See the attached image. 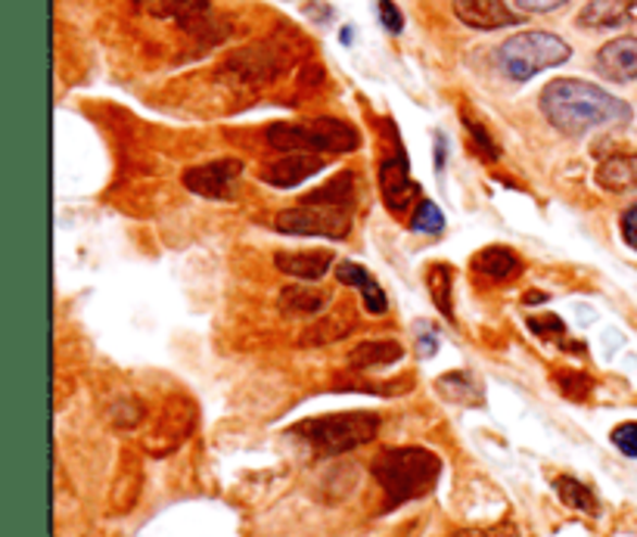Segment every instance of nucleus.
Returning <instances> with one entry per match:
<instances>
[{"label": "nucleus", "instance_id": "30", "mask_svg": "<svg viewBox=\"0 0 637 537\" xmlns=\"http://www.w3.org/2000/svg\"><path fill=\"white\" fill-rule=\"evenodd\" d=\"M376 7H379V22H383V28H386L389 35H401L404 16H401V10H398L396 3H392V0H379Z\"/></svg>", "mask_w": 637, "mask_h": 537}, {"label": "nucleus", "instance_id": "32", "mask_svg": "<svg viewBox=\"0 0 637 537\" xmlns=\"http://www.w3.org/2000/svg\"><path fill=\"white\" fill-rule=\"evenodd\" d=\"M622 237L628 242V249L637 252V205H628L625 215H622Z\"/></svg>", "mask_w": 637, "mask_h": 537}, {"label": "nucleus", "instance_id": "17", "mask_svg": "<svg viewBox=\"0 0 637 537\" xmlns=\"http://www.w3.org/2000/svg\"><path fill=\"white\" fill-rule=\"evenodd\" d=\"M404 358V348L396 339H371L358 342L349 351V366L352 370H374V366H389Z\"/></svg>", "mask_w": 637, "mask_h": 537}, {"label": "nucleus", "instance_id": "7", "mask_svg": "<svg viewBox=\"0 0 637 537\" xmlns=\"http://www.w3.org/2000/svg\"><path fill=\"white\" fill-rule=\"evenodd\" d=\"M240 174V159H218V162H209V165L187 168L184 172V187L190 193L202 196V199H224V196H234V187H237Z\"/></svg>", "mask_w": 637, "mask_h": 537}, {"label": "nucleus", "instance_id": "4", "mask_svg": "<svg viewBox=\"0 0 637 537\" xmlns=\"http://www.w3.org/2000/svg\"><path fill=\"white\" fill-rule=\"evenodd\" d=\"M376 432H379V416L371 410L314 416V420L292 426V435H299L308 448H314L321 457H339V453L354 451V448L374 441Z\"/></svg>", "mask_w": 637, "mask_h": 537}, {"label": "nucleus", "instance_id": "25", "mask_svg": "<svg viewBox=\"0 0 637 537\" xmlns=\"http://www.w3.org/2000/svg\"><path fill=\"white\" fill-rule=\"evenodd\" d=\"M463 125H466V130H470V137H473V147H476V152H479L483 159H488V162H498V159H501V147L491 140V134H488V130H485L483 125H479V122L470 115V112L463 115Z\"/></svg>", "mask_w": 637, "mask_h": 537}, {"label": "nucleus", "instance_id": "9", "mask_svg": "<svg viewBox=\"0 0 637 537\" xmlns=\"http://www.w3.org/2000/svg\"><path fill=\"white\" fill-rule=\"evenodd\" d=\"M327 168L321 155L314 152H289L286 159L274 162V165H264L262 180L267 187H280V190H289V187H299L305 184L308 177L321 174Z\"/></svg>", "mask_w": 637, "mask_h": 537}, {"label": "nucleus", "instance_id": "1", "mask_svg": "<svg viewBox=\"0 0 637 537\" xmlns=\"http://www.w3.org/2000/svg\"><path fill=\"white\" fill-rule=\"evenodd\" d=\"M538 107L553 128L566 137H585L588 130L625 125L632 118V107L607 93L603 87L582 78H557L541 90Z\"/></svg>", "mask_w": 637, "mask_h": 537}, {"label": "nucleus", "instance_id": "35", "mask_svg": "<svg viewBox=\"0 0 637 537\" xmlns=\"http://www.w3.org/2000/svg\"><path fill=\"white\" fill-rule=\"evenodd\" d=\"M545 299H548V296H545V292H538V289H532V296H526L528 304H535V301H545Z\"/></svg>", "mask_w": 637, "mask_h": 537}, {"label": "nucleus", "instance_id": "22", "mask_svg": "<svg viewBox=\"0 0 637 537\" xmlns=\"http://www.w3.org/2000/svg\"><path fill=\"white\" fill-rule=\"evenodd\" d=\"M553 491L557 497L570 507V510H578V513H588V516H597L600 513V503H597V497L588 485H582L578 478H572V475H557L553 478Z\"/></svg>", "mask_w": 637, "mask_h": 537}, {"label": "nucleus", "instance_id": "16", "mask_svg": "<svg viewBox=\"0 0 637 537\" xmlns=\"http://www.w3.org/2000/svg\"><path fill=\"white\" fill-rule=\"evenodd\" d=\"M336 279H339V283H346V286L361 289V296H364V308H367L371 314H386V311H389L386 292L379 289V283H376V279H371V274H367L361 264H354V261H342V264L336 267Z\"/></svg>", "mask_w": 637, "mask_h": 537}, {"label": "nucleus", "instance_id": "24", "mask_svg": "<svg viewBox=\"0 0 637 537\" xmlns=\"http://www.w3.org/2000/svg\"><path fill=\"white\" fill-rule=\"evenodd\" d=\"M553 379H557L560 391H563L566 398H572V401H585L594 388L591 376H585V373H578V370H560Z\"/></svg>", "mask_w": 637, "mask_h": 537}, {"label": "nucleus", "instance_id": "8", "mask_svg": "<svg viewBox=\"0 0 637 537\" xmlns=\"http://www.w3.org/2000/svg\"><path fill=\"white\" fill-rule=\"evenodd\" d=\"M401 143V140H398ZM389 152L383 162H379V190H383V202L392 215H404L411 199L417 193L414 180H411V172H408V155L398 147Z\"/></svg>", "mask_w": 637, "mask_h": 537}, {"label": "nucleus", "instance_id": "11", "mask_svg": "<svg viewBox=\"0 0 637 537\" xmlns=\"http://www.w3.org/2000/svg\"><path fill=\"white\" fill-rule=\"evenodd\" d=\"M454 16L479 32H495V28H510L520 16L507 7L504 0H454Z\"/></svg>", "mask_w": 637, "mask_h": 537}, {"label": "nucleus", "instance_id": "26", "mask_svg": "<svg viewBox=\"0 0 637 537\" xmlns=\"http://www.w3.org/2000/svg\"><path fill=\"white\" fill-rule=\"evenodd\" d=\"M411 227H414L417 234H441V230H445V215H441V209L436 202L423 199L417 205V212H414Z\"/></svg>", "mask_w": 637, "mask_h": 537}, {"label": "nucleus", "instance_id": "29", "mask_svg": "<svg viewBox=\"0 0 637 537\" xmlns=\"http://www.w3.org/2000/svg\"><path fill=\"white\" fill-rule=\"evenodd\" d=\"M610 438H613V445L625 453V457L637 460V423H622V426H615Z\"/></svg>", "mask_w": 637, "mask_h": 537}, {"label": "nucleus", "instance_id": "3", "mask_svg": "<svg viewBox=\"0 0 637 537\" xmlns=\"http://www.w3.org/2000/svg\"><path fill=\"white\" fill-rule=\"evenodd\" d=\"M264 140L284 152H354L361 147V134L330 115H317L311 122H277L264 130Z\"/></svg>", "mask_w": 637, "mask_h": 537}, {"label": "nucleus", "instance_id": "10", "mask_svg": "<svg viewBox=\"0 0 637 537\" xmlns=\"http://www.w3.org/2000/svg\"><path fill=\"white\" fill-rule=\"evenodd\" d=\"M597 72L615 82V85H628L637 78V38H615V41L603 43L597 50Z\"/></svg>", "mask_w": 637, "mask_h": 537}, {"label": "nucleus", "instance_id": "5", "mask_svg": "<svg viewBox=\"0 0 637 537\" xmlns=\"http://www.w3.org/2000/svg\"><path fill=\"white\" fill-rule=\"evenodd\" d=\"M570 57L572 47L553 32H523L498 47V65L513 82H528L545 68L563 65Z\"/></svg>", "mask_w": 637, "mask_h": 537}, {"label": "nucleus", "instance_id": "31", "mask_svg": "<svg viewBox=\"0 0 637 537\" xmlns=\"http://www.w3.org/2000/svg\"><path fill=\"white\" fill-rule=\"evenodd\" d=\"M454 537H520V532L513 522H501V525H488V528H466Z\"/></svg>", "mask_w": 637, "mask_h": 537}, {"label": "nucleus", "instance_id": "33", "mask_svg": "<svg viewBox=\"0 0 637 537\" xmlns=\"http://www.w3.org/2000/svg\"><path fill=\"white\" fill-rule=\"evenodd\" d=\"M563 3H570V0H516V7L526 10V13H553Z\"/></svg>", "mask_w": 637, "mask_h": 537}, {"label": "nucleus", "instance_id": "20", "mask_svg": "<svg viewBox=\"0 0 637 537\" xmlns=\"http://www.w3.org/2000/svg\"><path fill=\"white\" fill-rule=\"evenodd\" d=\"M436 388H439L448 401L466 404V408H479L485 401L483 383H479L470 370H454V373H448V376H439Z\"/></svg>", "mask_w": 637, "mask_h": 537}, {"label": "nucleus", "instance_id": "14", "mask_svg": "<svg viewBox=\"0 0 637 537\" xmlns=\"http://www.w3.org/2000/svg\"><path fill=\"white\" fill-rule=\"evenodd\" d=\"M333 264V252L327 249H311V252H277L274 267L296 279H321Z\"/></svg>", "mask_w": 637, "mask_h": 537}, {"label": "nucleus", "instance_id": "36", "mask_svg": "<svg viewBox=\"0 0 637 537\" xmlns=\"http://www.w3.org/2000/svg\"><path fill=\"white\" fill-rule=\"evenodd\" d=\"M134 3H143V0H134Z\"/></svg>", "mask_w": 637, "mask_h": 537}, {"label": "nucleus", "instance_id": "34", "mask_svg": "<svg viewBox=\"0 0 637 537\" xmlns=\"http://www.w3.org/2000/svg\"><path fill=\"white\" fill-rule=\"evenodd\" d=\"M420 354H426V358H433V354H436V336H433V333H429L426 339L420 336Z\"/></svg>", "mask_w": 637, "mask_h": 537}, {"label": "nucleus", "instance_id": "12", "mask_svg": "<svg viewBox=\"0 0 637 537\" xmlns=\"http://www.w3.org/2000/svg\"><path fill=\"white\" fill-rule=\"evenodd\" d=\"M637 0H591L578 13L582 28H622L635 20Z\"/></svg>", "mask_w": 637, "mask_h": 537}, {"label": "nucleus", "instance_id": "15", "mask_svg": "<svg viewBox=\"0 0 637 537\" xmlns=\"http://www.w3.org/2000/svg\"><path fill=\"white\" fill-rule=\"evenodd\" d=\"M330 296L324 289H314V286H286L277 299V308L284 317H314L327 308Z\"/></svg>", "mask_w": 637, "mask_h": 537}, {"label": "nucleus", "instance_id": "18", "mask_svg": "<svg viewBox=\"0 0 637 537\" xmlns=\"http://www.w3.org/2000/svg\"><path fill=\"white\" fill-rule=\"evenodd\" d=\"M280 65H284V60L271 57L264 47H252V50L234 53L227 68H230L234 75L246 78V82H262V78H274V75L280 72Z\"/></svg>", "mask_w": 637, "mask_h": 537}, {"label": "nucleus", "instance_id": "23", "mask_svg": "<svg viewBox=\"0 0 637 537\" xmlns=\"http://www.w3.org/2000/svg\"><path fill=\"white\" fill-rule=\"evenodd\" d=\"M451 286H454V271H451V264H429V271H426V289H429V296H433V304L439 308L448 321H454Z\"/></svg>", "mask_w": 637, "mask_h": 537}, {"label": "nucleus", "instance_id": "21", "mask_svg": "<svg viewBox=\"0 0 637 537\" xmlns=\"http://www.w3.org/2000/svg\"><path fill=\"white\" fill-rule=\"evenodd\" d=\"M354 202V174L342 172L314 193L302 196V205H324V209H346Z\"/></svg>", "mask_w": 637, "mask_h": 537}, {"label": "nucleus", "instance_id": "28", "mask_svg": "<svg viewBox=\"0 0 637 537\" xmlns=\"http://www.w3.org/2000/svg\"><path fill=\"white\" fill-rule=\"evenodd\" d=\"M528 329L545 336V339H566V326L557 314H548V317H528Z\"/></svg>", "mask_w": 637, "mask_h": 537}, {"label": "nucleus", "instance_id": "6", "mask_svg": "<svg viewBox=\"0 0 637 537\" xmlns=\"http://www.w3.org/2000/svg\"><path fill=\"white\" fill-rule=\"evenodd\" d=\"M274 227L289 237H327L346 239L352 234V217L342 209H324V205H299L286 209L274 217Z\"/></svg>", "mask_w": 637, "mask_h": 537}, {"label": "nucleus", "instance_id": "13", "mask_svg": "<svg viewBox=\"0 0 637 537\" xmlns=\"http://www.w3.org/2000/svg\"><path fill=\"white\" fill-rule=\"evenodd\" d=\"M597 184L607 193L637 190V152H615L610 159H603L597 168Z\"/></svg>", "mask_w": 637, "mask_h": 537}, {"label": "nucleus", "instance_id": "27", "mask_svg": "<svg viewBox=\"0 0 637 537\" xmlns=\"http://www.w3.org/2000/svg\"><path fill=\"white\" fill-rule=\"evenodd\" d=\"M168 7H172V13L180 25H190V22L209 16V0H168Z\"/></svg>", "mask_w": 637, "mask_h": 537}, {"label": "nucleus", "instance_id": "19", "mask_svg": "<svg viewBox=\"0 0 637 537\" xmlns=\"http://www.w3.org/2000/svg\"><path fill=\"white\" fill-rule=\"evenodd\" d=\"M473 271L476 274H483V277L488 279H510V277H516L520 271H523V261L516 259L507 246H485L483 252H476L473 255Z\"/></svg>", "mask_w": 637, "mask_h": 537}, {"label": "nucleus", "instance_id": "2", "mask_svg": "<svg viewBox=\"0 0 637 537\" xmlns=\"http://www.w3.org/2000/svg\"><path fill=\"white\" fill-rule=\"evenodd\" d=\"M371 473L383 488L386 513L411 500L426 497L441 475V460L426 448H386L374 460Z\"/></svg>", "mask_w": 637, "mask_h": 537}]
</instances>
